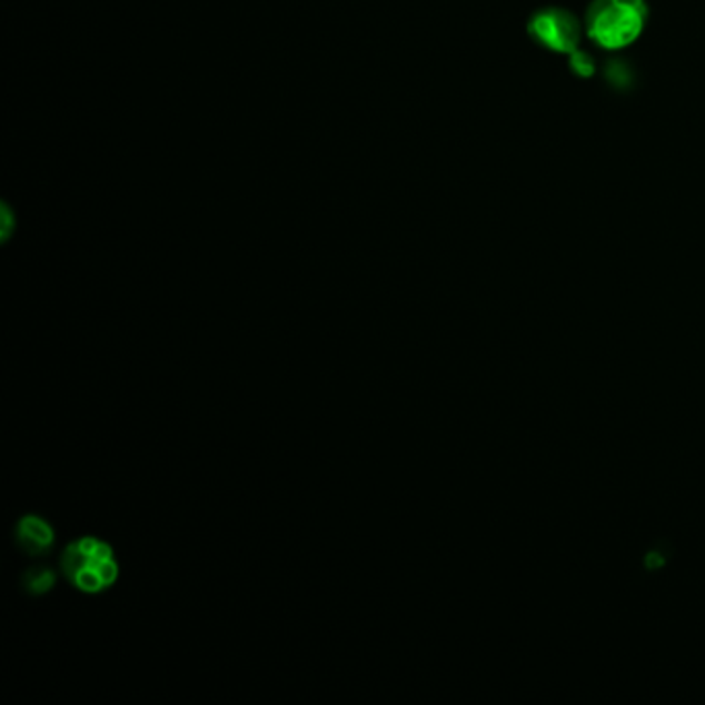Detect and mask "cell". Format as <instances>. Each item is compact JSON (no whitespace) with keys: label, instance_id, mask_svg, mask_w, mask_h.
Returning a JSON list of instances; mask_svg holds the SVG:
<instances>
[{"label":"cell","instance_id":"cell-1","mask_svg":"<svg viewBox=\"0 0 705 705\" xmlns=\"http://www.w3.org/2000/svg\"><path fill=\"white\" fill-rule=\"evenodd\" d=\"M647 19V0H592L584 17V30L598 50L618 52L642 38Z\"/></svg>","mask_w":705,"mask_h":705},{"label":"cell","instance_id":"cell-2","mask_svg":"<svg viewBox=\"0 0 705 705\" xmlns=\"http://www.w3.org/2000/svg\"><path fill=\"white\" fill-rule=\"evenodd\" d=\"M60 572L75 589L102 594L117 584L120 567L110 544L96 536H83L62 550Z\"/></svg>","mask_w":705,"mask_h":705},{"label":"cell","instance_id":"cell-3","mask_svg":"<svg viewBox=\"0 0 705 705\" xmlns=\"http://www.w3.org/2000/svg\"><path fill=\"white\" fill-rule=\"evenodd\" d=\"M526 30L529 38L540 48L563 57H569L577 48H582V42L586 38L584 21L560 7H544L536 11L529 17Z\"/></svg>","mask_w":705,"mask_h":705},{"label":"cell","instance_id":"cell-4","mask_svg":"<svg viewBox=\"0 0 705 705\" xmlns=\"http://www.w3.org/2000/svg\"><path fill=\"white\" fill-rule=\"evenodd\" d=\"M54 528L40 515H26L16 528V543L26 555L42 557L54 544Z\"/></svg>","mask_w":705,"mask_h":705},{"label":"cell","instance_id":"cell-5","mask_svg":"<svg viewBox=\"0 0 705 705\" xmlns=\"http://www.w3.org/2000/svg\"><path fill=\"white\" fill-rule=\"evenodd\" d=\"M54 584H57V575H54L52 569H46V567L30 569L23 577V588L28 589L33 596L50 592V589L54 588Z\"/></svg>","mask_w":705,"mask_h":705},{"label":"cell","instance_id":"cell-6","mask_svg":"<svg viewBox=\"0 0 705 705\" xmlns=\"http://www.w3.org/2000/svg\"><path fill=\"white\" fill-rule=\"evenodd\" d=\"M567 62H569V69H572V73L575 77H579V79H592L596 71H598V62H596V57L586 50V48H577L575 52H572L569 57H567Z\"/></svg>","mask_w":705,"mask_h":705}]
</instances>
